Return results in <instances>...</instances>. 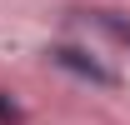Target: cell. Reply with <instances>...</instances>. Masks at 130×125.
I'll list each match as a JSON object with an SVG mask.
<instances>
[{
  "label": "cell",
  "instance_id": "cell-2",
  "mask_svg": "<svg viewBox=\"0 0 130 125\" xmlns=\"http://www.w3.org/2000/svg\"><path fill=\"white\" fill-rule=\"evenodd\" d=\"M95 20H100V25H105V30H110V35H115V40H125V45H130V25H125V20H115V15H110V10H100V15H95Z\"/></svg>",
  "mask_w": 130,
  "mask_h": 125
},
{
  "label": "cell",
  "instance_id": "cell-1",
  "mask_svg": "<svg viewBox=\"0 0 130 125\" xmlns=\"http://www.w3.org/2000/svg\"><path fill=\"white\" fill-rule=\"evenodd\" d=\"M50 60L60 65V70H70V75H80V80H95V85H115V75L105 70L100 60H90L85 50H75V45H55L50 50Z\"/></svg>",
  "mask_w": 130,
  "mask_h": 125
}]
</instances>
